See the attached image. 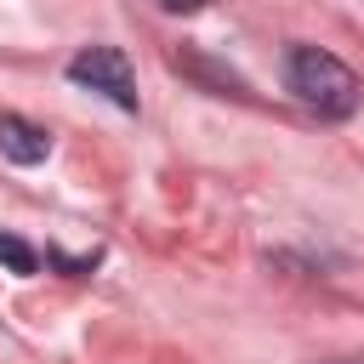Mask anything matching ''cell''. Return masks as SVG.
<instances>
[{"label": "cell", "instance_id": "obj_1", "mask_svg": "<svg viewBox=\"0 0 364 364\" xmlns=\"http://www.w3.org/2000/svg\"><path fill=\"white\" fill-rule=\"evenodd\" d=\"M284 74H290V91H296L307 108H318L324 119H347V114L358 108V91H364L358 74H353L341 57L318 51V46H290Z\"/></svg>", "mask_w": 364, "mask_h": 364}, {"label": "cell", "instance_id": "obj_2", "mask_svg": "<svg viewBox=\"0 0 364 364\" xmlns=\"http://www.w3.org/2000/svg\"><path fill=\"white\" fill-rule=\"evenodd\" d=\"M68 80L85 85V91H97V97H108L114 108L136 114V74H131V63H125L119 46H85V51H74L68 57Z\"/></svg>", "mask_w": 364, "mask_h": 364}, {"label": "cell", "instance_id": "obj_3", "mask_svg": "<svg viewBox=\"0 0 364 364\" xmlns=\"http://www.w3.org/2000/svg\"><path fill=\"white\" fill-rule=\"evenodd\" d=\"M0 154L11 165H40L51 154V136H46V125H34L23 114H0Z\"/></svg>", "mask_w": 364, "mask_h": 364}, {"label": "cell", "instance_id": "obj_4", "mask_svg": "<svg viewBox=\"0 0 364 364\" xmlns=\"http://www.w3.org/2000/svg\"><path fill=\"white\" fill-rule=\"evenodd\" d=\"M0 267H11L17 279H28V273H40V250L28 239H17V233H0Z\"/></svg>", "mask_w": 364, "mask_h": 364}, {"label": "cell", "instance_id": "obj_5", "mask_svg": "<svg viewBox=\"0 0 364 364\" xmlns=\"http://www.w3.org/2000/svg\"><path fill=\"white\" fill-rule=\"evenodd\" d=\"M176 68H188V74L210 80L216 91H245V80H239V74H228V68H210V63H205V57H193V51H176Z\"/></svg>", "mask_w": 364, "mask_h": 364}, {"label": "cell", "instance_id": "obj_6", "mask_svg": "<svg viewBox=\"0 0 364 364\" xmlns=\"http://www.w3.org/2000/svg\"><path fill=\"white\" fill-rule=\"evenodd\" d=\"M154 6H159V11H199L205 0H154Z\"/></svg>", "mask_w": 364, "mask_h": 364}]
</instances>
